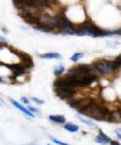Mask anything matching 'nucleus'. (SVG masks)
<instances>
[{
	"instance_id": "f257e3e1",
	"label": "nucleus",
	"mask_w": 121,
	"mask_h": 145,
	"mask_svg": "<svg viewBox=\"0 0 121 145\" xmlns=\"http://www.w3.org/2000/svg\"><path fill=\"white\" fill-rule=\"evenodd\" d=\"M76 35H88V36H93V37H97V36H106V35H111L113 34V31H109V30H103L99 28L98 26L92 23L90 20L88 22H85L81 25L79 28H76Z\"/></svg>"
},
{
	"instance_id": "f03ea898",
	"label": "nucleus",
	"mask_w": 121,
	"mask_h": 145,
	"mask_svg": "<svg viewBox=\"0 0 121 145\" xmlns=\"http://www.w3.org/2000/svg\"><path fill=\"white\" fill-rule=\"evenodd\" d=\"M94 67L103 75H109L114 72L116 70V66L114 63H108V61H98L94 65Z\"/></svg>"
},
{
	"instance_id": "7ed1b4c3",
	"label": "nucleus",
	"mask_w": 121,
	"mask_h": 145,
	"mask_svg": "<svg viewBox=\"0 0 121 145\" xmlns=\"http://www.w3.org/2000/svg\"><path fill=\"white\" fill-rule=\"evenodd\" d=\"M56 95L60 99H72L75 95V90L68 89H56Z\"/></svg>"
},
{
	"instance_id": "20e7f679",
	"label": "nucleus",
	"mask_w": 121,
	"mask_h": 145,
	"mask_svg": "<svg viewBox=\"0 0 121 145\" xmlns=\"http://www.w3.org/2000/svg\"><path fill=\"white\" fill-rule=\"evenodd\" d=\"M96 76L95 75H92V74H86V75L82 76V77H80L79 79H77L78 81H79V84H80V86H89V85H91L93 82L96 81Z\"/></svg>"
},
{
	"instance_id": "39448f33",
	"label": "nucleus",
	"mask_w": 121,
	"mask_h": 145,
	"mask_svg": "<svg viewBox=\"0 0 121 145\" xmlns=\"http://www.w3.org/2000/svg\"><path fill=\"white\" fill-rule=\"evenodd\" d=\"M14 52H15L16 54H18L19 57H21V63H22V65L25 67V68H30V67H32L33 63H32V59H31V57H30L29 54H19V52H15V50H14Z\"/></svg>"
},
{
	"instance_id": "423d86ee",
	"label": "nucleus",
	"mask_w": 121,
	"mask_h": 145,
	"mask_svg": "<svg viewBox=\"0 0 121 145\" xmlns=\"http://www.w3.org/2000/svg\"><path fill=\"white\" fill-rule=\"evenodd\" d=\"M5 66L8 67V68H9L10 70L13 72V74H14V76H15V77L22 75V74H24V72H25V67L23 66L22 63H21V65H12V66L5 65Z\"/></svg>"
},
{
	"instance_id": "0eeeda50",
	"label": "nucleus",
	"mask_w": 121,
	"mask_h": 145,
	"mask_svg": "<svg viewBox=\"0 0 121 145\" xmlns=\"http://www.w3.org/2000/svg\"><path fill=\"white\" fill-rule=\"evenodd\" d=\"M110 141L111 140H110V139L108 138L107 136L103 133L102 131L99 132V134L96 136V138H95V142L99 143V144H107V143H109Z\"/></svg>"
},
{
	"instance_id": "6e6552de",
	"label": "nucleus",
	"mask_w": 121,
	"mask_h": 145,
	"mask_svg": "<svg viewBox=\"0 0 121 145\" xmlns=\"http://www.w3.org/2000/svg\"><path fill=\"white\" fill-rule=\"evenodd\" d=\"M10 101H11V103H12V105H13V106H15L17 109H19V110H20L21 112H23V113H24L25 115L29 116V117H31V118H33V117H34V115L31 113V112H30V111H28L27 109H26V108H24V107H23V106H21V105L19 104L18 102H16L15 100H12V99H11V100H10Z\"/></svg>"
},
{
	"instance_id": "1a4fd4ad",
	"label": "nucleus",
	"mask_w": 121,
	"mask_h": 145,
	"mask_svg": "<svg viewBox=\"0 0 121 145\" xmlns=\"http://www.w3.org/2000/svg\"><path fill=\"white\" fill-rule=\"evenodd\" d=\"M39 57L41 59H62V56L60 54H57V52H48V54H39Z\"/></svg>"
},
{
	"instance_id": "9d476101",
	"label": "nucleus",
	"mask_w": 121,
	"mask_h": 145,
	"mask_svg": "<svg viewBox=\"0 0 121 145\" xmlns=\"http://www.w3.org/2000/svg\"><path fill=\"white\" fill-rule=\"evenodd\" d=\"M50 121H53L55 123H59V124H62V123H65L66 122V118L62 115H52L48 117Z\"/></svg>"
},
{
	"instance_id": "9b49d317",
	"label": "nucleus",
	"mask_w": 121,
	"mask_h": 145,
	"mask_svg": "<svg viewBox=\"0 0 121 145\" xmlns=\"http://www.w3.org/2000/svg\"><path fill=\"white\" fill-rule=\"evenodd\" d=\"M13 2L17 8L20 9L23 5H31L32 0H13Z\"/></svg>"
},
{
	"instance_id": "f8f14e48",
	"label": "nucleus",
	"mask_w": 121,
	"mask_h": 145,
	"mask_svg": "<svg viewBox=\"0 0 121 145\" xmlns=\"http://www.w3.org/2000/svg\"><path fill=\"white\" fill-rule=\"evenodd\" d=\"M65 129L69 132H77L79 130V126L75 124H71V123H69V124L65 125Z\"/></svg>"
},
{
	"instance_id": "ddd939ff",
	"label": "nucleus",
	"mask_w": 121,
	"mask_h": 145,
	"mask_svg": "<svg viewBox=\"0 0 121 145\" xmlns=\"http://www.w3.org/2000/svg\"><path fill=\"white\" fill-rule=\"evenodd\" d=\"M80 120L82 121L83 123H85L86 125H88L89 127H93V128H96L97 127V125L95 124V123H93V122H91V121H89V120H86V119H83V118H81L80 117Z\"/></svg>"
},
{
	"instance_id": "4468645a",
	"label": "nucleus",
	"mask_w": 121,
	"mask_h": 145,
	"mask_svg": "<svg viewBox=\"0 0 121 145\" xmlns=\"http://www.w3.org/2000/svg\"><path fill=\"white\" fill-rule=\"evenodd\" d=\"M82 57H83L82 52H78V54H73V56H72L71 61H79V59H80Z\"/></svg>"
},
{
	"instance_id": "2eb2a0df",
	"label": "nucleus",
	"mask_w": 121,
	"mask_h": 145,
	"mask_svg": "<svg viewBox=\"0 0 121 145\" xmlns=\"http://www.w3.org/2000/svg\"><path fill=\"white\" fill-rule=\"evenodd\" d=\"M65 71V68L63 66H59L58 68H56L55 69V71H54V74H55L56 76H59V75H61L63 72Z\"/></svg>"
},
{
	"instance_id": "dca6fc26",
	"label": "nucleus",
	"mask_w": 121,
	"mask_h": 145,
	"mask_svg": "<svg viewBox=\"0 0 121 145\" xmlns=\"http://www.w3.org/2000/svg\"><path fill=\"white\" fill-rule=\"evenodd\" d=\"M50 139L53 142H55L56 144H59V145H70V144H68V143H65V142H63V141H60V140H57L56 138H53V137H50Z\"/></svg>"
},
{
	"instance_id": "f3484780",
	"label": "nucleus",
	"mask_w": 121,
	"mask_h": 145,
	"mask_svg": "<svg viewBox=\"0 0 121 145\" xmlns=\"http://www.w3.org/2000/svg\"><path fill=\"white\" fill-rule=\"evenodd\" d=\"M113 63H114V65L116 66V68H118V67H121V54L117 57V59H115Z\"/></svg>"
},
{
	"instance_id": "a211bd4d",
	"label": "nucleus",
	"mask_w": 121,
	"mask_h": 145,
	"mask_svg": "<svg viewBox=\"0 0 121 145\" xmlns=\"http://www.w3.org/2000/svg\"><path fill=\"white\" fill-rule=\"evenodd\" d=\"M32 101L35 102V103H37V104H44V101H43V100L37 99V98H32Z\"/></svg>"
},
{
	"instance_id": "6ab92c4d",
	"label": "nucleus",
	"mask_w": 121,
	"mask_h": 145,
	"mask_svg": "<svg viewBox=\"0 0 121 145\" xmlns=\"http://www.w3.org/2000/svg\"><path fill=\"white\" fill-rule=\"evenodd\" d=\"M28 108H29V110H30V111H32V112H39V110H37V109L33 108V107H31V106H29Z\"/></svg>"
},
{
	"instance_id": "aec40b11",
	"label": "nucleus",
	"mask_w": 121,
	"mask_h": 145,
	"mask_svg": "<svg viewBox=\"0 0 121 145\" xmlns=\"http://www.w3.org/2000/svg\"><path fill=\"white\" fill-rule=\"evenodd\" d=\"M110 144L111 145H121L120 143H118L117 141H110Z\"/></svg>"
},
{
	"instance_id": "412c9836",
	"label": "nucleus",
	"mask_w": 121,
	"mask_h": 145,
	"mask_svg": "<svg viewBox=\"0 0 121 145\" xmlns=\"http://www.w3.org/2000/svg\"><path fill=\"white\" fill-rule=\"evenodd\" d=\"M21 101H22L23 103H25V104H28V103H29V101H28L26 98H22V99H21Z\"/></svg>"
},
{
	"instance_id": "4be33fe9",
	"label": "nucleus",
	"mask_w": 121,
	"mask_h": 145,
	"mask_svg": "<svg viewBox=\"0 0 121 145\" xmlns=\"http://www.w3.org/2000/svg\"><path fill=\"white\" fill-rule=\"evenodd\" d=\"M114 133L116 134L117 136H118V138H119V139H121V134L119 133V131H117V130H115V131H114Z\"/></svg>"
},
{
	"instance_id": "5701e85b",
	"label": "nucleus",
	"mask_w": 121,
	"mask_h": 145,
	"mask_svg": "<svg viewBox=\"0 0 121 145\" xmlns=\"http://www.w3.org/2000/svg\"><path fill=\"white\" fill-rule=\"evenodd\" d=\"M118 131H120V132H121V128H120V129H118Z\"/></svg>"
},
{
	"instance_id": "b1692460",
	"label": "nucleus",
	"mask_w": 121,
	"mask_h": 145,
	"mask_svg": "<svg viewBox=\"0 0 121 145\" xmlns=\"http://www.w3.org/2000/svg\"><path fill=\"white\" fill-rule=\"evenodd\" d=\"M48 145H50V144H48Z\"/></svg>"
}]
</instances>
